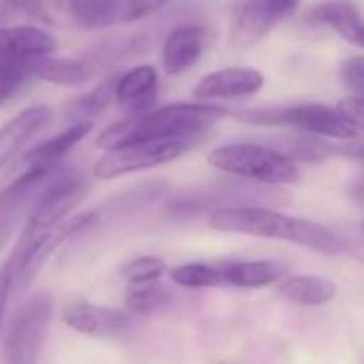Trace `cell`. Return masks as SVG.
I'll list each match as a JSON object with an SVG mask.
<instances>
[{
    "instance_id": "obj_5",
    "label": "cell",
    "mask_w": 364,
    "mask_h": 364,
    "mask_svg": "<svg viewBox=\"0 0 364 364\" xmlns=\"http://www.w3.org/2000/svg\"><path fill=\"white\" fill-rule=\"evenodd\" d=\"M88 196H90L88 176L69 171L63 167L48 182L46 189L39 193L35 206L31 208V213L22 225V232H20L14 253L28 251L48 232H52L56 225H60L63 221L73 217L77 213V208L86 202Z\"/></svg>"
},
{
    "instance_id": "obj_33",
    "label": "cell",
    "mask_w": 364,
    "mask_h": 364,
    "mask_svg": "<svg viewBox=\"0 0 364 364\" xmlns=\"http://www.w3.org/2000/svg\"><path fill=\"white\" fill-rule=\"evenodd\" d=\"M14 294V272L9 259L0 264V334H3V323L7 315V304Z\"/></svg>"
},
{
    "instance_id": "obj_39",
    "label": "cell",
    "mask_w": 364,
    "mask_h": 364,
    "mask_svg": "<svg viewBox=\"0 0 364 364\" xmlns=\"http://www.w3.org/2000/svg\"><path fill=\"white\" fill-rule=\"evenodd\" d=\"M360 228H362V232H364V221H362V223H360Z\"/></svg>"
},
{
    "instance_id": "obj_12",
    "label": "cell",
    "mask_w": 364,
    "mask_h": 364,
    "mask_svg": "<svg viewBox=\"0 0 364 364\" xmlns=\"http://www.w3.org/2000/svg\"><path fill=\"white\" fill-rule=\"evenodd\" d=\"M60 315L69 330L97 341L120 338L131 328V315L124 309L97 304L84 298L69 300Z\"/></svg>"
},
{
    "instance_id": "obj_20",
    "label": "cell",
    "mask_w": 364,
    "mask_h": 364,
    "mask_svg": "<svg viewBox=\"0 0 364 364\" xmlns=\"http://www.w3.org/2000/svg\"><path fill=\"white\" fill-rule=\"evenodd\" d=\"M274 294L296 306H323L336 298L338 287L323 274H287L274 285Z\"/></svg>"
},
{
    "instance_id": "obj_15",
    "label": "cell",
    "mask_w": 364,
    "mask_h": 364,
    "mask_svg": "<svg viewBox=\"0 0 364 364\" xmlns=\"http://www.w3.org/2000/svg\"><path fill=\"white\" fill-rule=\"evenodd\" d=\"M210 43L206 26L182 24L173 28L161 48V65L167 75H180L200 63Z\"/></svg>"
},
{
    "instance_id": "obj_4",
    "label": "cell",
    "mask_w": 364,
    "mask_h": 364,
    "mask_svg": "<svg viewBox=\"0 0 364 364\" xmlns=\"http://www.w3.org/2000/svg\"><path fill=\"white\" fill-rule=\"evenodd\" d=\"M206 163L234 178L259 182L270 187H291L302 180L300 165L289 161L285 154L266 144L255 141H232L213 148L206 156Z\"/></svg>"
},
{
    "instance_id": "obj_29",
    "label": "cell",
    "mask_w": 364,
    "mask_h": 364,
    "mask_svg": "<svg viewBox=\"0 0 364 364\" xmlns=\"http://www.w3.org/2000/svg\"><path fill=\"white\" fill-rule=\"evenodd\" d=\"M167 270H169L167 262L159 255H135L122 264L120 277L127 281V285L154 283L161 281L167 274Z\"/></svg>"
},
{
    "instance_id": "obj_24",
    "label": "cell",
    "mask_w": 364,
    "mask_h": 364,
    "mask_svg": "<svg viewBox=\"0 0 364 364\" xmlns=\"http://www.w3.org/2000/svg\"><path fill=\"white\" fill-rule=\"evenodd\" d=\"M116 82L118 75H109L103 82H99L92 90L75 97L65 105V118L75 122H92L99 114H103L112 103H114V92H116Z\"/></svg>"
},
{
    "instance_id": "obj_19",
    "label": "cell",
    "mask_w": 364,
    "mask_h": 364,
    "mask_svg": "<svg viewBox=\"0 0 364 364\" xmlns=\"http://www.w3.org/2000/svg\"><path fill=\"white\" fill-rule=\"evenodd\" d=\"M56 52V39L37 26L0 28V56H11L24 63H37Z\"/></svg>"
},
{
    "instance_id": "obj_22",
    "label": "cell",
    "mask_w": 364,
    "mask_h": 364,
    "mask_svg": "<svg viewBox=\"0 0 364 364\" xmlns=\"http://www.w3.org/2000/svg\"><path fill=\"white\" fill-rule=\"evenodd\" d=\"M71 20L84 31L129 22V0H67Z\"/></svg>"
},
{
    "instance_id": "obj_38",
    "label": "cell",
    "mask_w": 364,
    "mask_h": 364,
    "mask_svg": "<svg viewBox=\"0 0 364 364\" xmlns=\"http://www.w3.org/2000/svg\"><path fill=\"white\" fill-rule=\"evenodd\" d=\"M345 253H349L353 259L364 264V242H345Z\"/></svg>"
},
{
    "instance_id": "obj_9",
    "label": "cell",
    "mask_w": 364,
    "mask_h": 364,
    "mask_svg": "<svg viewBox=\"0 0 364 364\" xmlns=\"http://www.w3.org/2000/svg\"><path fill=\"white\" fill-rule=\"evenodd\" d=\"M298 7V0H232L228 14V43L247 52L262 43Z\"/></svg>"
},
{
    "instance_id": "obj_21",
    "label": "cell",
    "mask_w": 364,
    "mask_h": 364,
    "mask_svg": "<svg viewBox=\"0 0 364 364\" xmlns=\"http://www.w3.org/2000/svg\"><path fill=\"white\" fill-rule=\"evenodd\" d=\"M309 20L328 26L351 46L364 48V18L358 7L347 3V0H326V3L309 11Z\"/></svg>"
},
{
    "instance_id": "obj_27",
    "label": "cell",
    "mask_w": 364,
    "mask_h": 364,
    "mask_svg": "<svg viewBox=\"0 0 364 364\" xmlns=\"http://www.w3.org/2000/svg\"><path fill=\"white\" fill-rule=\"evenodd\" d=\"M169 281L182 289H217L225 287V277L219 264L185 262L167 270Z\"/></svg>"
},
{
    "instance_id": "obj_25",
    "label": "cell",
    "mask_w": 364,
    "mask_h": 364,
    "mask_svg": "<svg viewBox=\"0 0 364 364\" xmlns=\"http://www.w3.org/2000/svg\"><path fill=\"white\" fill-rule=\"evenodd\" d=\"M33 77L54 84V86H65V88H77L88 84L90 80V69L88 65L71 58H43L33 65Z\"/></svg>"
},
{
    "instance_id": "obj_10",
    "label": "cell",
    "mask_w": 364,
    "mask_h": 364,
    "mask_svg": "<svg viewBox=\"0 0 364 364\" xmlns=\"http://www.w3.org/2000/svg\"><path fill=\"white\" fill-rule=\"evenodd\" d=\"M99 221H101V210L75 213L73 217H69L67 221L56 225L52 232H48L41 240H37V245H33L28 251L11 253L9 264H11V272H14V291L16 294L26 291L33 285V281L37 279V274L43 270V266L50 262V257L60 247H65L73 238L90 232L95 225H99Z\"/></svg>"
},
{
    "instance_id": "obj_37",
    "label": "cell",
    "mask_w": 364,
    "mask_h": 364,
    "mask_svg": "<svg viewBox=\"0 0 364 364\" xmlns=\"http://www.w3.org/2000/svg\"><path fill=\"white\" fill-rule=\"evenodd\" d=\"M347 198H349L355 206L364 208V171L349 180V185H347Z\"/></svg>"
},
{
    "instance_id": "obj_1",
    "label": "cell",
    "mask_w": 364,
    "mask_h": 364,
    "mask_svg": "<svg viewBox=\"0 0 364 364\" xmlns=\"http://www.w3.org/2000/svg\"><path fill=\"white\" fill-rule=\"evenodd\" d=\"M230 116V109L213 103H169L152 107L150 112L127 116L97 137V148L103 152L144 141H169V139H204V135L221 120Z\"/></svg>"
},
{
    "instance_id": "obj_16",
    "label": "cell",
    "mask_w": 364,
    "mask_h": 364,
    "mask_svg": "<svg viewBox=\"0 0 364 364\" xmlns=\"http://www.w3.org/2000/svg\"><path fill=\"white\" fill-rule=\"evenodd\" d=\"M159 99V73L152 65H139L118 75L114 103L127 112V116L144 114L156 107Z\"/></svg>"
},
{
    "instance_id": "obj_31",
    "label": "cell",
    "mask_w": 364,
    "mask_h": 364,
    "mask_svg": "<svg viewBox=\"0 0 364 364\" xmlns=\"http://www.w3.org/2000/svg\"><path fill=\"white\" fill-rule=\"evenodd\" d=\"M338 77L355 99H364V56H351L341 63Z\"/></svg>"
},
{
    "instance_id": "obj_13",
    "label": "cell",
    "mask_w": 364,
    "mask_h": 364,
    "mask_svg": "<svg viewBox=\"0 0 364 364\" xmlns=\"http://www.w3.org/2000/svg\"><path fill=\"white\" fill-rule=\"evenodd\" d=\"M266 84L262 71L251 67H225L206 73L193 88V97L202 103L219 99H247L255 97Z\"/></svg>"
},
{
    "instance_id": "obj_35",
    "label": "cell",
    "mask_w": 364,
    "mask_h": 364,
    "mask_svg": "<svg viewBox=\"0 0 364 364\" xmlns=\"http://www.w3.org/2000/svg\"><path fill=\"white\" fill-rule=\"evenodd\" d=\"M7 3L33 18L50 20V0H7Z\"/></svg>"
},
{
    "instance_id": "obj_28",
    "label": "cell",
    "mask_w": 364,
    "mask_h": 364,
    "mask_svg": "<svg viewBox=\"0 0 364 364\" xmlns=\"http://www.w3.org/2000/svg\"><path fill=\"white\" fill-rule=\"evenodd\" d=\"M281 154H285L289 161L298 163H319L330 156H334V144L321 137L313 135H294V137H281L274 146Z\"/></svg>"
},
{
    "instance_id": "obj_17",
    "label": "cell",
    "mask_w": 364,
    "mask_h": 364,
    "mask_svg": "<svg viewBox=\"0 0 364 364\" xmlns=\"http://www.w3.org/2000/svg\"><path fill=\"white\" fill-rule=\"evenodd\" d=\"M92 131V122H75L69 124L67 129H63L60 133L31 146L22 156H20V167L28 169V167H58L63 163V159L75 148L80 146Z\"/></svg>"
},
{
    "instance_id": "obj_7",
    "label": "cell",
    "mask_w": 364,
    "mask_h": 364,
    "mask_svg": "<svg viewBox=\"0 0 364 364\" xmlns=\"http://www.w3.org/2000/svg\"><path fill=\"white\" fill-rule=\"evenodd\" d=\"M54 298L48 291L33 294L18 309L11 326L3 341V362L5 364H39L52 319H54Z\"/></svg>"
},
{
    "instance_id": "obj_14",
    "label": "cell",
    "mask_w": 364,
    "mask_h": 364,
    "mask_svg": "<svg viewBox=\"0 0 364 364\" xmlns=\"http://www.w3.org/2000/svg\"><path fill=\"white\" fill-rule=\"evenodd\" d=\"M54 120V109L50 105H33L9 118L0 127V171L7 169L16 159H20L28 144Z\"/></svg>"
},
{
    "instance_id": "obj_36",
    "label": "cell",
    "mask_w": 364,
    "mask_h": 364,
    "mask_svg": "<svg viewBox=\"0 0 364 364\" xmlns=\"http://www.w3.org/2000/svg\"><path fill=\"white\" fill-rule=\"evenodd\" d=\"M334 154H343L347 159L364 161V139H347L343 144H334Z\"/></svg>"
},
{
    "instance_id": "obj_30",
    "label": "cell",
    "mask_w": 364,
    "mask_h": 364,
    "mask_svg": "<svg viewBox=\"0 0 364 364\" xmlns=\"http://www.w3.org/2000/svg\"><path fill=\"white\" fill-rule=\"evenodd\" d=\"M28 77H33V63L0 56V107L20 92Z\"/></svg>"
},
{
    "instance_id": "obj_23",
    "label": "cell",
    "mask_w": 364,
    "mask_h": 364,
    "mask_svg": "<svg viewBox=\"0 0 364 364\" xmlns=\"http://www.w3.org/2000/svg\"><path fill=\"white\" fill-rule=\"evenodd\" d=\"M171 191L173 189L169 185V180L150 178V180L139 182V185H135V187L124 189L116 198H112L107 204V210H112L118 217H129V215L141 213V210H146L159 202H165Z\"/></svg>"
},
{
    "instance_id": "obj_8",
    "label": "cell",
    "mask_w": 364,
    "mask_h": 364,
    "mask_svg": "<svg viewBox=\"0 0 364 364\" xmlns=\"http://www.w3.org/2000/svg\"><path fill=\"white\" fill-rule=\"evenodd\" d=\"M200 144H202L200 139H169V141L131 144L116 150H107L95 161L90 176L95 180H116L127 173L156 169L161 165L178 161L187 152L196 150Z\"/></svg>"
},
{
    "instance_id": "obj_3",
    "label": "cell",
    "mask_w": 364,
    "mask_h": 364,
    "mask_svg": "<svg viewBox=\"0 0 364 364\" xmlns=\"http://www.w3.org/2000/svg\"><path fill=\"white\" fill-rule=\"evenodd\" d=\"M291 196L283 187L259 185V182L225 176L213 180L204 187L185 191H171L163 202V210L169 219L189 221L202 215H210L223 208H281L289 204Z\"/></svg>"
},
{
    "instance_id": "obj_26",
    "label": "cell",
    "mask_w": 364,
    "mask_h": 364,
    "mask_svg": "<svg viewBox=\"0 0 364 364\" xmlns=\"http://www.w3.org/2000/svg\"><path fill=\"white\" fill-rule=\"evenodd\" d=\"M173 302V291L161 281L127 285L124 289V311L133 315H154Z\"/></svg>"
},
{
    "instance_id": "obj_32",
    "label": "cell",
    "mask_w": 364,
    "mask_h": 364,
    "mask_svg": "<svg viewBox=\"0 0 364 364\" xmlns=\"http://www.w3.org/2000/svg\"><path fill=\"white\" fill-rule=\"evenodd\" d=\"M338 114L349 122L353 131H364V99L347 97L336 105Z\"/></svg>"
},
{
    "instance_id": "obj_6",
    "label": "cell",
    "mask_w": 364,
    "mask_h": 364,
    "mask_svg": "<svg viewBox=\"0 0 364 364\" xmlns=\"http://www.w3.org/2000/svg\"><path fill=\"white\" fill-rule=\"evenodd\" d=\"M230 116L242 124L294 129L302 135H313V137H328L338 141H347L355 137V131L338 114V109L323 103L247 107V109L230 112Z\"/></svg>"
},
{
    "instance_id": "obj_2",
    "label": "cell",
    "mask_w": 364,
    "mask_h": 364,
    "mask_svg": "<svg viewBox=\"0 0 364 364\" xmlns=\"http://www.w3.org/2000/svg\"><path fill=\"white\" fill-rule=\"evenodd\" d=\"M208 228L223 234H240L266 240H281L321 255H343L341 240L323 223L294 217L277 208H223L208 215Z\"/></svg>"
},
{
    "instance_id": "obj_11",
    "label": "cell",
    "mask_w": 364,
    "mask_h": 364,
    "mask_svg": "<svg viewBox=\"0 0 364 364\" xmlns=\"http://www.w3.org/2000/svg\"><path fill=\"white\" fill-rule=\"evenodd\" d=\"M63 169L58 167H28L22 169L9 185L0 191V249L24 225L31 208L48 182Z\"/></svg>"
},
{
    "instance_id": "obj_34",
    "label": "cell",
    "mask_w": 364,
    "mask_h": 364,
    "mask_svg": "<svg viewBox=\"0 0 364 364\" xmlns=\"http://www.w3.org/2000/svg\"><path fill=\"white\" fill-rule=\"evenodd\" d=\"M169 0H129V22L144 20L156 11H161Z\"/></svg>"
},
{
    "instance_id": "obj_18",
    "label": "cell",
    "mask_w": 364,
    "mask_h": 364,
    "mask_svg": "<svg viewBox=\"0 0 364 364\" xmlns=\"http://www.w3.org/2000/svg\"><path fill=\"white\" fill-rule=\"evenodd\" d=\"M219 266L225 277V287L236 289L274 287L289 272L287 264L277 259H230L219 262Z\"/></svg>"
}]
</instances>
